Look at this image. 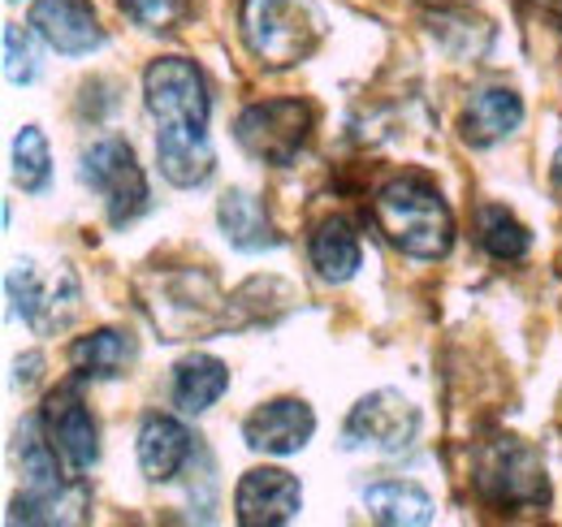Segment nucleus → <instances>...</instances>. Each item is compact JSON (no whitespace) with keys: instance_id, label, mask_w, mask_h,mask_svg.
<instances>
[{"instance_id":"obj_1","label":"nucleus","mask_w":562,"mask_h":527,"mask_svg":"<svg viewBox=\"0 0 562 527\" xmlns=\"http://www.w3.org/2000/svg\"><path fill=\"white\" fill-rule=\"evenodd\" d=\"M143 104L156 122V165L169 187L195 191L216 169L209 143L212 96L204 69L187 57H156L143 69Z\"/></svg>"},{"instance_id":"obj_2","label":"nucleus","mask_w":562,"mask_h":527,"mask_svg":"<svg viewBox=\"0 0 562 527\" xmlns=\"http://www.w3.org/2000/svg\"><path fill=\"white\" fill-rule=\"evenodd\" d=\"M381 238L412 260H446L454 247V212L424 178H394L372 195Z\"/></svg>"},{"instance_id":"obj_3","label":"nucleus","mask_w":562,"mask_h":527,"mask_svg":"<svg viewBox=\"0 0 562 527\" xmlns=\"http://www.w3.org/2000/svg\"><path fill=\"white\" fill-rule=\"evenodd\" d=\"M472 484L497 511H546L550 506V475L546 459L510 433H497L472 455Z\"/></svg>"},{"instance_id":"obj_4","label":"nucleus","mask_w":562,"mask_h":527,"mask_svg":"<svg viewBox=\"0 0 562 527\" xmlns=\"http://www.w3.org/2000/svg\"><path fill=\"white\" fill-rule=\"evenodd\" d=\"M238 31L247 53L269 69H290L307 61L325 35L312 0H243Z\"/></svg>"},{"instance_id":"obj_5","label":"nucleus","mask_w":562,"mask_h":527,"mask_svg":"<svg viewBox=\"0 0 562 527\" xmlns=\"http://www.w3.org/2000/svg\"><path fill=\"white\" fill-rule=\"evenodd\" d=\"M312 131H316V109L299 96H281V100L247 104L234 122V143L251 160H260L269 169H285L299 160Z\"/></svg>"},{"instance_id":"obj_6","label":"nucleus","mask_w":562,"mask_h":527,"mask_svg":"<svg viewBox=\"0 0 562 527\" xmlns=\"http://www.w3.org/2000/svg\"><path fill=\"white\" fill-rule=\"evenodd\" d=\"M78 178L87 191L104 199V212H109V225L113 229H126L131 221H139L151 203L147 191V173H143L139 156L126 138H95L87 152H82V165H78Z\"/></svg>"},{"instance_id":"obj_7","label":"nucleus","mask_w":562,"mask_h":527,"mask_svg":"<svg viewBox=\"0 0 562 527\" xmlns=\"http://www.w3.org/2000/svg\"><path fill=\"white\" fill-rule=\"evenodd\" d=\"M4 294L13 303V316L26 321L35 333L66 329L82 303V285L70 264L40 268L35 260H18L4 277Z\"/></svg>"},{"instance_id":"obj_8","label":"nucleus","mask_w":562,"mask_h":527,"mask_svg":"<svg viewBox=\"0 0 562 527\" xmlns=\"http://www.w3.org/2000/svg\"><path fill=\"white\" fill-rule=\"evenodd\" d=\"M156 329L165 333V341H182V337H204L212 329L229 325V299L216 294L204 272H173L156 281V294L147 303Z\"/></svg>"},{"instance_id":"obj_9","label":"nucleus","mask_w":562,"mask_h":527,"mask_svg":"<svg viewBox=\"0 0 562 527\" xmlns=\"http://www.w3.org/2000/svg\"><path fill=\"white\" fill-rule=\"evenodd\" d=\"M416 433H420V411L412 406V397H403L398 390H376L351 406L342 424V446L394 459L416 446Z\"/></svg>"},{"instance_id":"obj_10","label":"nucleus","mask_w":562,"mask_h":527,"mask_svg":"<svg viewBox=\"0 0 562 527\" xmlns=\"http://www.w3.org/2000/svg\"><path fill=\"white\" fill-rule=\"evenodd\" d=\"M40 419H44V433H48L53 450L61 455V462L70 467L74 475H82V471H91L100 462V428H95L87 402L78 397L74 385L53 390Z\"/></svg>"},{"instance_id":"obj_11","label":"nucleus","mask_w":562,"mask_h":527,"mask_svg":"<svg viewBox=\"0 0 562 527\" xmlns=\"http://www.w3.org/2000/svg\"><path fill=\"white\" fill-rule=\"evenodd\" d=\"M316 437V411L303 397H273L260 402L247 419H243V441L256 455H299L307 441Z\"/></svg>"},{"instance_id":"obj_12","label":"nucleus","mask_w":562,"mask_h":527,"mask_svg":"<svg viewBox=\"0 0 562 527\" xmlns=\"http://www.w3.org/2000/svg\"><path fill=\"white\" fill-rule=\"evenodd\" d=\"M303 511V489L281 467H251L234 489V515L243 527H281Z\"/></svg>"},{"instance_id":"obj_13","label":"nucleus","mask_w":562,"mask_h":527,"mask_svg":"<svg viewBox=\"0 0 562 527\" xmlns=\"http://www.w3.org/2000/svg\"><path fill=\"white\" fill-rule=\"evenodd\" d=\"M31 31L61 57H91L104 48V26L87 0H35Z\"/></svg>"},{"instance_id":"obj_14","label":"nucleus","mask_w":562,"mask_h":527,"mask_svg":"<svg viewBox=\"0 0 562 527\" xmlns=\"http://www.w3.org/2000/svg\"><path fill=\"white\" fill-rule=\"evenodd\" d=\"M191 450H195V437L187 433L182 419L156 411L139 424V467L151 484L178 480V471L191 462Z\"/></svg>"},{"instance_id":"obj_15","label":"nucleus","mask_w":562,"mask_h":527,"mask_svg":"<svg viewBox=\"0 0 562 527\" xmlns=\"http://www.w3.org/2000/svg\"><path fill=\"white\" fill-rule=\"evenodd\" d=\"M216 225H221L225 243L234 251H247V256L251 251H273L281 243V234L273 229L265 203L251 191H243V187H234V191H225V195L216 199Z\"/></svg>"},{"instance_id":"obj_16","label":"nucleus","mask_w":562,"mask_h":527,"mask_svg":"<svg viewBox=\"0 0 562 527\" xmlns=\"http://www.w3.org/2000/svg\"><path fill=\"white\" fill-rule=\"evenodd\" d=\"M524 126V100L510 87H481L463 109V138L472 147H493Z\"/></svg>"},{"instance_id":"obj_17","label":"nucleus","mask_w":562,"mask_h":527,"mask_svg":"<svg viewBox=\"0 0 562 527\" xmlns=\"http://www.w3.org/2000/svg\"><path fill=\"white\" fill-rule=\"evenodd\" d=\"M307 256H312V268L321 272V281L342 285V281H351L355 272H359L363 247H359V234L342 216H329V221L316 225V234L307 243Z\"/></svg>"},{"instance_id":"obj_18","label":"nucleus","mask_w":562,"mask_h":527,"mask_svg":"<svg viewBox=\"0 0 562 527\" xmlns=\"http://www.w3.org/2000/svg\"><path fill=\"white\" fill-rule=\"evenodd\" d=\"M363 511L376 524L390 527H420L432 524V497L416 480H381L363 489Z\"/></svg>"},{"instance_id":"obj_19","label":"nucleus","mask_w":562,"mask_h":527,"mask_svg":"<svg viewBox=\"0 0 562 527\" xmlns=\"http://www.w3.org/2000/svg\"><path fill=\"white\" fill-rule=\"evenodd\" d=\"M229 390V368L216 355H187L173 368V406L187 415H200L216 406Z\"/></svg>"},{"instance_id":"obj_20","label":"nucleus","mask_w":562,"mask_h":527,"mask_svg":"<svg viewBox=\"0 0 562 527\" xmlns=\"http://www.w3.org/2000/svg\"><path fill=\"white\" fill-rule=\"evenodd\" d=\"M70 363L78 377L113 381L135 363V341H131V333L122 329H95L70 346Z\"/></svg>"},{"instance_id":"obj_21","label":"nucleus","mask_w":562,"mask_h":527,"mask_svg":"<svg viewBox=\"0 0 562 527\" xmlns=\"http://www.w3.org/2000/svg\"><path fill=\"white\" fill-rule=\"evenodd\" d=\"M476 238H481V247L490 251L493 260H502V264L524 260L528 247H532L528 225H524L515 212L497 208V203H485V208L476 212Z\"/></svg>"},{"instance_id":"obj_22","label":"nucleus","mask_w":562,"mask_h":527,"mask_svg":"<svg viewBox=\"0 0 562 527\" xmlns=\"http://www.w3.org/2000/svg\"><path fill=\"white\" fill-rule=\"evenodd\" d=\"M13 182L26 195L48 191V182H53V152H48V138L40 126H22L13 134Z\"/></svg>"},{"instance_id":"obj_23","label":"nucleus","mask_w":562,"mask_h":527,"mask_svg":"<svg viewBox=\"0 0 562 527\" xmlns=\"http://www.w3.org/2000/svg\"><path fill=\"white\" fill-rule=\"evenodd\" d=\"M4 78L13 87H31L40 78V57H35V44L26 40L22 26H4Z\"/></svg>"},{"instance_id":"obj_24","label":"nucleus","mask_w":562,"mask_h":527,"mask_svg":"<svg viewBox=\"0 0 562 527\" xmlns=\"http://www.w3.org/2000/svg\"><path fill=\"white\" fill-rule=\"evenodd\" d=\"M117 4L143 31H169L178 22V9H182V0H117Z\"/></svg>"},{"instance_id":"obj_25","label":"nucleus","mask_w":562,"mask_h":527,"mask_svg":"<svg viewBox=\"0 0 562 527\" xmlns=\"http://www.w3.org/2000/svg\"><path fill=\"white\" fill-rule=\"evenodd\" d=\"M13 372H18L13 381H18L22 390H31V385L40 381V355H26V359H18V363H13Z\"/></svg>"},{"instance_id":"obj_26","label":"nucleus","mask_w":562,"mask_h":527,"mask_svg":"<svg viewBox=\"0 0 562 527\" xmlns=\"http://www.w3.org/2000/svg\"><path fill=\"white\" fill-rule=\"evenodd\" d=\"M532 4H537V9L546 13V18H554V22H562V0H532Z\"/></svg>"},{"instance_id":"obj_27","label":"nucleus","mask_w":562,"mask_h":527,"mask_svg":"<svg viewBox=\"0 0 562 527\" xmlns=\"http://www.w3.org/2000/svg\"><path fill=\"white\" fill-rule=\"evenodd\" d=\"M554 187H559V191H562V152H559V156H554Z\"/></svg>"}]
</instances>
